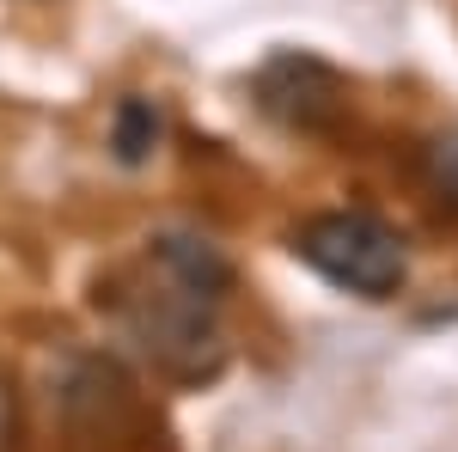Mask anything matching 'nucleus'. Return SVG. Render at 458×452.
Returning a JSON list of instances; mask_svg holds the SVG:
<instances>
[{"instance_id": "1", "label": "nucleus", "mask_w": 458, "mask_h": 452, "mask_svg": "<svg viewBox=\"0 0 458 452\" xmlns=\"http://www.w3.org/2000/svg\"><path fill=\"white\" fill-rule=\"evenodd\" d=\"M123 330L141 348V361L172 385H214L226 373V337L214 324V306L183 294L153 269L141 294L123 300Z\"/></svg>"}, {"instance_id": "5", "label": "nucleus", "mask_w": 458, "mask_h": 452, "mask_svg": "<svg viewBox=\"0 0 458 452\" xmlns=\"http://www.w3.org/2000/svg\"><path fill=\"white\" fill-rule=\"evenodd\" d=\"M147 263L172 281V287L208 300V306H220V300L239 287V269H233L208 239H196V233H159V239L147 244Z\"/></svg>"}, {"instance_id": "8", "label": "nucleus", "mask_w": 458, "mask_h": 452, "mask_svg": "<svg viewBox=\"0 0 458 452\" xmlns=\"http://www.w3.org/2000/svg\"><path fill=\"white\" fill-rule=\"evenodd\" d=\"M6 434H13V391L0 385V447H6Z\"/></svg>"}, {"instance_id": "2", "label": "nucleus", "mask_w": 458, "mask_h": 452, "mask_svg": "<svg viewBox=\"0 0 458 452\" xmlns=\"http://www.w3.org/2000/svg\"><path fill=\"white\" fill-rule=\"evenodd\" d=\"M293 257L312 276H324L330 287L354 294V300H391L410 281V244H403V233L367 209H330V214L300 220Z\"/></svg>"}, {"instance_id": "7", "label": "nucleus", "mask_w": 458, "mask_h": 452, "mask_svg": "<svg viewBox=\"0 0 458 452\" xmlns=\"http://www.w3.org/2000/svg\"><path fill=\"white\" fill-rule=\"evenodd\" d=\"M428 177H434V190L446 202H458V135H440L428 147Z\"/></svg>"}, {"instance_id": "6", "label": "nucleus", "mask_w": 458, "mask_h": 452, "mask_svg": "<svg viewBox=\"0 0 458 452\" xmlns=\"http://www.w3.org/2000/svg\"><path fill=\"white\" fill-rule=\"evenodd\" d=\"M159 147V105L153 98H123L110 116V153L116 166H147Z\"/></svg>"}, {"instance_id": "4", "label": "nucleus", "mask_w": 458, "mask_h": 452, "mask_svg": "<svg viewBox=\"0 0 458 452\" xmlns=\"http://www.w3.org/2000/svg\"><path fill=\"white\" fill-rule=\"evenodd\" d=\"M62 410L80 434H98V428H116V422L135 416V385L123 380V367L105 361V354H86V361H73L68 385H62Z\"/></svg>"}, {"instance_id": "3", "label": "nucleus", "mask_w": 458, "mask_h": 452, "mask_svg": "<svg viewBox=\"0 0 458 452\" xmlns=\"http://www.w3.org/2000/svg\"><path fill=\"white\" fill-rule=\"evenodd\" d=\"M257 105L269 110L276 123H287V129L324 135V129H336L349 92H343V73L330 68V62L300 55V49H282V55H269L263 73H257Z\"/></svg>"}]
</instances>
